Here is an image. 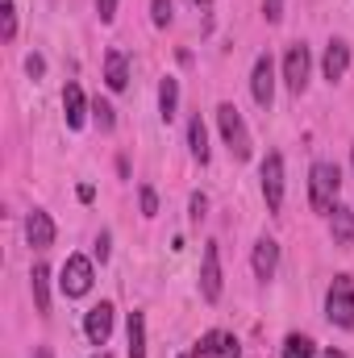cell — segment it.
Segmentation results:
<instances>
[{"label":"cell","mask_w":354,"mask_h":358,"mask_svg":"<svg viewBox=\"0 0 354 358\" xmlns=\"http://www.w3.org/2000/svg\"><path fill=\"white\" fill-rule=\"evenodd\" d=\"M217 125H221V138H225L229 155H234L238 163H246L250 150H255V142H250V129H246L242 113H238L234 104H217Z\"/></svg>","instance_id":"cell-1"},{"label":"cell","mask_w":354,"mask_h":358,"mask_svg":"<svg viewBox=\"0 0 354 358\" xmlns=\"http://www.w3.org/2000/svg\"><path fill=\"white\" fill-rule=\"evenodd\" d=\"M338 187H342V176H338L334 163H313V171H309V204H313V213H330L334 200H338Z\"/></svg>","instance_id":"cell-2"},{"label":"cell","mask_w":354,"mask_h":358,"mask_svg":"<svg viewBox=\"0 0 354 358\" xmlns=\"http://www.w3.org/2000/svg\"><path fill=\"white\" fill-rule=\"evenodd\" d=\"M325 317L338 329H354V279L351 275H334V283L325 292Z\"/></svg>","instance_id":"cell-3"},{"label":"cell","mask_w":354,"mask_h":358,"mask_svg":"<svg viewBox=\"0 0 354 358\" xmlns=\"http://www.w3.org/2000/svg\"><path fill=\"white\" fill-rule=\"evenodd\" d=\"M309 67H313L309 46H304V42H292V46H288V55H283V84L296 92V96L309 88Z\"/></svg>","instance_id":"cell-4"},{"label":"cell","mask_w":354,"mask_h":358,"mask_svg":"<svg viewBox=\"0 0 354 358\" xmlns=\"http://www.w3.org/2000/svg\"><path fill=\"white\" fill-rule=\"evenodd\" d=\"M259 179H263V200H267V213H279L283 208V155H267L263 159V171H259Z\"/></svg>","instance_id":"cell-5"},{"label":"cell","mask_w":354,"mask_h":358,"mask_svg":"<svg viewBox=\"0 0 354 358\" xmlns=\"http://www.w3.org/2000/svg\"><path fill=\"white\" fill-rule=\"evenodd\" d=\"M59 287H63V296H88L92 292V259L84 255H71L67 263H63V279H59Z\"/></svg>","instance_id":"cell-6"},{"label":"cell","mask_w":354,"mask_h":358,"mask_svg":"<svg viewBox=\"0 0 354 358\" xmlns=\"http://www.w3.org/2000/svg\"><path fill=\"white\" fill-rule=\"evenodd\" d=\"M200 296H204L208 304L221 300V250H217V242L204 246V263H200Z\"/></svg>","instance_id":"cell-7"},{"label":"cell","mask_w":354,"mask_h":358,"mask_svg":"<svg viewBox=\"0 0 354 358\" xmlns=\"http://www.w3.org/2000/svg\"><path fill=\"white\" fill-rule=\"evenodd\" d=\"M192 358H242V346H238V338H234V334L213 329V334H204V338L196 342Z\"/></svg>","instance_id":"cell-8"},{"label":"cell","mask_w":354,"mask_h":358,"mask_svg":"<svg viewBox=\"0 0 354 358\" xmlns=\"http://www.w3.org/2000/svg\"><path fill=\"white\" fill-rule=\"evenodd\" d=\"M250 92H255V104H259V108H271V100H275V63H271V55H259V59H255Z\"/></svg>","instance_id":"cell-9"},{"label":"cell","mask_w":354,"mask_h":358,"mask_svg":"<svg viewBox=\"0 0 354 358\" xmlns=\"http://www.w3.org/2000/svg\"><path fill=\"white\" fill-rule=\"evenodd\" d=\"M84 334H88L92 346H104V342H108V334H113V304H108V300H100L96 308H88Z\"/></svg>","instance_id":"cell-10"},{"label":"cell","mask_w":354,"mask_h":358,"mask_svg":"<svg viewBox=\"0 0 354 358\" xmlns=\"http://www.w3.org/2000/svg\"><path fill=\"white\" fill-rule=\"evenodd\" d=\"M321 71H325V80H330V84H338V80H346V71H351V46H346L342 38H334V42L325 46V59H321Z\"/></svg>","instance_id":"cell-11"},{"label":"cell","mask_w":354,"mask_h":358,"mask_svg":"<svg viewBox=\"0 0 354 358\" xmlns=\"http://www.w3.org/2000/svg\"><path fill=\"white\" fill-rule=\"evenodd\" d=\"M25 238H29L34 250H50V246H55V221H50V213L34 208V213L25 217Z\"/></svg>","instance_id":"cell-12"},{"label":"cell","mask_w":354,"mask_h":358,"mask_svg":"<svg viewBox=\"0 0 354 358\" xmlns=\"http://www.w3.org/2000/svg\"><path fill=\"white\" fill-rule=\"evenodd\" d=\"M88 113H92V104H88V96H84V88L80 84H67L63 88V117H67V125L71 129H84Z\"/></svg>","instance_id":"cell-13"},{"label":"cell","mask_w":354,"mask_h":358,"mask_svg":"<svg viewBox=\"0 0 354 358\" xmlns=\"http://www.w3.org/2000/svg\"><path fill=\"white\" fill-rule=\"evenodd\" d=\"M250 267H255V275L259 279H275V267H279V242L275 238H259L255 242V255H250Z\"/></svg>","instance_id":"cell-14"},{"label":"cell","mask_w":354,"mask_h":358,"mask_svg":"<svg viewBox=\"0 0 354 358\" xmlns=\"http://www.w3.org/2000/svg\"><path fill=\"white\" fill-rule=\"evenodd\" d=\"M330 234H334L338 246H354V213L351 208H342V204L330 208Z\"/></svg>","instance_id":"cell-15"},{"label":"cell","mask_w":354,"mask_h":358,"mask_svg":"<svg viewBox=\"0 0 354 358\" xmlns=\"http://www.w3.org/2000/svg\"><path fill=\"white\" fill-rule=\"evenodd\" d=\"M104 84L113 92H125V84H129V63H125L121 50H108L104 55Z\"/></svg>","instance_id":"cell-16"},{"label":"cell","mask_w":354,"mask_h":358,"mask_svg":"<svg viewBox=\"0 0 354 358\" xmlns=\"http://www.w3.org/2000/svg\"><path fill=\"white\" fill-rule=\"evenodd\" d=\"M29 287H34V308L46 317L50 313V267H34V275H29Z\"/></svg>","instance_id":"cell-17"},{"label":"cell","mask_w":354,"mask_h":358,"mask_svg":"<svg viewBox=\"0 0 354 358\" xmlns=\"http://www.w3.org/2000/svg\"><path fill=\"white\" fill-rule=\"evenodd\" d=\"M187 146H192L196 163H208V129H204L200 113H192V121H187Z\"/></svg>","instance_id":"cell-18"},{"label":"cell","mask_w":354,"mask_h":358,"mask_svg":"<svg viewBox=\"0 0 354 358\" xmlns=\"http://www.w3.org/2000/svg\"><path fill=\"white\" fill-rule=\"evenodd\" d=\"M159 113H163V121H171L179 113V80L176 76H167V80L159 84Z\"/></svg>","instance_id":"cell-19"},{"label":"cell","mask_w":354,"mask_h":358,"mask_svg":"<svg viewBox=\"0 0 354 358\" xmlns=\"http://www.w3.org/2000/svg\"><path fill=\"white\" fill-rule=\"evenodd\" d=\"M129 358H146V317L129 313Z\"/></svg>","instance_id":"cell-20"},{"label":"cell","mask_w":354,"mask_h":358,"mask_svg":"<svg viewBox=\"0 0 354 358\" xmlns=\"http://www.w3.org/2000/svg\"><path fill=\"white\" fill-rule=\"evenodd\" d=\"M283 358H317L313 338H304V334H292V338L283 342Z\"/></svg>","instance_id":"cell-21"},{"label":"cell","mask_w":354,"mask_h":358,"mask_svg":"<svg viewBox=\"0 0 354 358\" xmlns=\"http://www.w3.org/2000/svg\"><path fill=\"white\" fill-rule=\"evenodd\" d=\"M92 117H96V125H100V129H113V125H117V117H113V104H108V100H92Z\"/></svg>","instance_id":"cell-22"},{"label":"cell","mask_w":354,"mask_h":358,"mask_svg":"<svg viewBox=\"0 0 354 358\" xmlns=\"http://www.w3.org/2000/svg\"><path fill=\"white\" fill-rule=\"evenodd\" d=\"M171 17H176V8H171V0H150V21L163 29V25H171Z\"/></svg>","instance_id":"cell-23"},{"label":"cell","mask_w":354,"mask_h":358,"mask_svg":"<svg viewBox=\"0 0 354 358\" xmlns=\"http://www.w3.org/2000/svg\"><path fill=\"white\" fill-rule=\"evenodd\" d=\"M138 200H142V217H159V192H155L150 183H142Z\"/></svg>","instance_id":"cell-24"},{"label":"cell","mask_w":354,"mask_h":358,"mask_svg":"<svg viewBox=\"0 0 354 358\" xmlns=\"http://www.w3.org/2000/svg\"><path fill=\"white\" fill-rule=\"evenodd\" d=\"M0 34H4V42H13V34H17V8H13V0H4V25H0Z\"/></svg>","instance_id":"cell-25"},{"label":"cell","mask_w":354,"mask_h":358,"mask_svg":"<svg viewBox=\"0 0 354 358\" xmlns=\"http://www.w3.org/2000/svg\"><path fill=\"white\" fill-rule=\"evenodd\" d=\"M263 17L271 25H279L283 21V0H263Z\"/></svg>","instance_id":"cell-26"},{"label":"cell","mask_w":354,"mask_h":358,"mask_svg":"<svg viewBox=\"0 0 354 358\" xmlns=\"http://www.w3.org/2000/svg\"><path fill=\"white\" fill-rule=\"evenodd\" d=\"M187 208H192V221H196V225H200V221H204V213H208V200H204V196H200V192H196V196H192V200H187Z\"/></svg>","instance_id":"cell-27"},{"label":"cell","mask_w":354,"mask_h":358,"mask_svg":"<svg viewBox=\"0 0 354 358\" xmlns=\"http://www.w3.org/2000/svg\"><path fill=\"white\" fill-rule=\"evenodd\" d=\"M25 71H29L34 80H42V71H46V59H42V55H29V59H25Z\"/></svg>","instance_id":"cell-28"},{"label":"cell","mask_w":354,"mask_h":358,"mask_svg":"<svg viewBox=\"0 0 354 358\" xmlns=\"http://www.w3.org/2000/svg\"><path fill=\"white\" fill-rule=\"evenodd\" d=\"M96 13H100V21L108 25V21L117 17V0H96Z\"/></svg>","instance_id":"cell-29"},{"label":"cell","mask_w":354,"mask_h":358,"mask_svg":"<svg viewBox=\"0 0 354 358\" xmlns=\"http://www.w3.org/2000/svg\"><path fill=\"white\" fill-rule=\"evenodd\" d=\"M96 259H100V263L108 259V234H100V238H96Z\"/></svg>","instance_id":"cell-30"},{"label":"cell","mask_w":354,"mask_h":358,"mask_svg":"<svg viewBox=\"0 0 354 358\" xmlns=\"http://www.w3.org/2000/svg\"><path fill=\"white\" fill-rule=\"evenodd\" d=\"M92 196H96V187H92V183H80V200H84V204H88Z\"/></svg>","instance_id":"cell-31"},{"label":"cell","mask_w":354,"mask_h":358,"mask_svg":"<svg viewBox=\"0 0 354 358\" xmlns=\"http://www.w3.org/2000/svg\"><path fill=\"white\" fill-rule=\"evenodd\" d=\"M34 358H55V355H50V346H38V350H34Z\"/></svg>","instance_id":"cell-32"},{"label":"cell","mask_w":354,"mask_h":358,"mask_svg":"<svg viewBox=\"0 0 354 358\" xmlns=\"http://www.w3.org/2000/svg\"><path fill=\"white\" fill-rule=\"evenodd\" d=\"M321 358H346V355H342V350H325Z\"/></svg>","instance_id":"cell-33"},{"label":"cell","mask_w":354,"mask_h":358,"mask_svg":"<svg viewBox=\"0 0 354 358\" xmlns=\"http://www.w3.org/2000/svg\"><path fill=\"white\" fill-rule=\"evenodd\" d=\"M196 4H200V8H208V4H213V0H196Z\"/></svg>","instance_id":"cell-34"},{"label":"cell","mask_w":354,"mask_h":358,"mask_svg":"<svg viewBox=\"0 0 354 358\" xmlns=\"http://www.w3.org/2000/svg\"><path fill=\"white\" fill-rule=\"evenodd\" d=\"M92 358H108V355H104V350H100V355H92Z\"/></svg>","instance_id":"cell-35"},{"label":"cell","mask_w":354,"mask_h":358,"mask_svg":"<svg viewBox=\"0 0 354 358\" xmlns=\"http://www.w3.org/2000/svg\"><path fill=\"white\" fill-rule=\"evenodd\" d=\"M351 159H354V146H351Z\"/></svg>","instance_id":"cell-36"}]
</instances>
